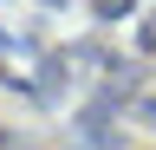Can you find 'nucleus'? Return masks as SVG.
<instances>
[{"label": "nucleus", "instance_id": "f257e3e1", "mask_svg": "<svg viewBox=\"0 0 156 150\" xmlns=\"http://www.w3.org/2000/svg\"><path fill=\"white\" fill-rule=\"evenodd\" d=\"M130 7V0H98V13H104V20H111V13H124Z\"/></svg>", "mask_w": 156, "mask_h": 150}]
</instances>
